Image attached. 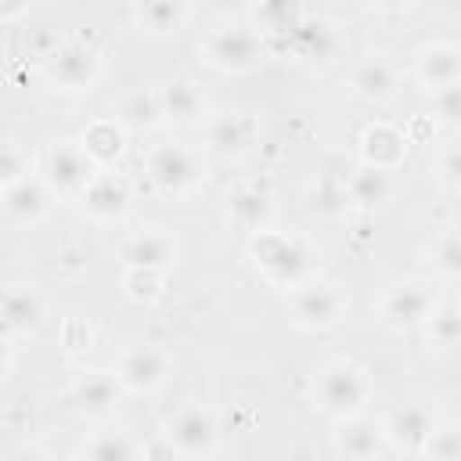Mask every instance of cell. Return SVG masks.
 Returning a JSON list of instances; mask_svg holds the SVG:
<instances>
[{"label": "cell", "mask_w": 461, "mask_h": 461, "mask_svg": "<svg viewBox=\"0 0 461 461\" xmlns=\"http://www.w3.org/2000/svg\"><path fill=\"white\" fill-rule=\"evenodd\" d=\"M76 202L83 205V212H86L90 220H97V223H115V220H122V216L130 212V205H133V184H130L122 173H115L112 166H101V169L90 176V184L83 187V194H79Z\"/></svg>", "instance_id": "13"}, {"label": "cell", "mask_w": 461, "mask_h": 461, "mask_svg": "<svg viewBox=\"0 0 461 461\" xmlns=\"http://www.w3.org/2000/svg\"><path fill=\"white\" fill-rule=\"evenodd\" d=\"M285 306H288V321L299 331H331L346 321L349 295L342 285L310 274L306 281H299L285 292Z\"/></svg>", "instance_id": "4"}, {"label": "cell", "mask_w": 461, "mask_h": 461, "mask_svg": "<svg viewBox=\"0 0 461 461\" xmlns=\"http://www.w3.org/2000/svg\"><path fill=\"white\" fill-rule=\"evenodd\" d=\"M249 259L256 274L281 292H288L292 285L313 274V252L306 249V241L299 234H285L274 227H259L249 234Z\"/></svg>", "instance_id": "1"}, {"label": "cell", "mask_w": 461, "mask_h": 461, "mask_svg": "<svg viewBox=\"0 0 461 461\" xmlns=\"http://www.w3.org/2000/svg\"><path fill=\"white\" fill-rule=\"evenodd\" d=\"M227 216L238 230L252 234L259 227H270V216H274V202H270V191L259 187V184H238L230 194H227Z\"/></svg>", "instance_id": "26"}, {"label": "cell", "mask_w": 461, "mask_h": 461, "mask_svg": "<svg viewBox=\"0 0 461 461\" xmlns=\"http://www.w3.org/2000/svg\"><path fill=\"white\" fill-rule=\"evenodd\" d=\"M432 270L439 274L443 285H457V277H461V238H457L454 227H447L436 238V245H432Z\"/></svg>", "instance_id": "31"}, {"label": "cell", "mask_w": 461, "mask_h": 461, "mask_svg": "<svg viewBox=\"0 0 461 461\" xmlns=\"http://www.w3.org/2000/svg\"><path fill=\"white\" fill-rule=\"evenodd\" d=\"M151 187L166 198H191L205 184V155L184 140H162L144 155Z\"/></svg>", "instance_id": "3"}, {"label": "cell", "mask_w": 461, "mask_h": 461, "mask_svg": "<svg viewBox=\"0 0 461 461\" xmlns=\"http://www.w3.org/2000/svg\"><path fill=\"white\" fill-rule=\"evenodd\" d=\"M407 151H411V137L393 122H371L360 133V162L367 166L393 173L407 162Z\"/></svg>", "instance_id": "21"}, {"label": "cell", "mask_w": 461, "mask_h": 461, "mask_svg": "<svg viewBox=\"0 0 461 461\" xmlns=\"http://www.w3.org/2000/svg\"><path fill=\"white\" fill-rule=\"evenodd\" d=\"M119 263L122 267H155V270H173L176 259H180V241L169 227L162 223H148V227H137L130 230L119 249H115Z\"/></svg>", "instance_id": "12"}, {"label": "cell", "mask_w": 461, "mask_h": 461, "mask_svg": "<svg viewBox=\"0 0 461 461\" xmlns=\"http://www.w3.org/2000/svg\"><path fill=\"white\" fill-rule=\"evenodd\" d=\"M76 454L90 461H130V457H144V443H137L122 429H97L79 443Z\"/></svg>", "instance_id": "28"}, {"label": "cell", "mask_w": 461, "mask_h": 461, "mask_svg": "<svg viewBox=\"0 0 461 461\" xmlns=\"http://www.w3.org/2000/svg\"><path fill=\"white\" fill-rule=\"evenodd\" d=\"M11 364H14V357H11V342H7V335H0V382L11 375Z\"/></svg>", "instance_id": "37"}, {"label": "cell", "mask_w": 461, "mask_h": 461, "mask_svg": "<svg viewBox=\"0 0 461 461\" xmlns=\"http://www.w3.org/2000/svg\"><path fill=\"white\" fill-rule=\"evenodd\" d=\"M439 425V414L421 403V400H411V403H400L393 407L385 418H382V432H385V443H389V454H411V457H421L432 429Z\"/></svg>", "instance_id": "11"}, {"label": "cell", "mask_w": 461, "mask_h": 461, "mask_svg": "<svg viewBox=\"0 0 461 461\" xmlns=\"http://www.w3.org/2000/svg\"><path fill=\"white\" fill-rule=\"evenodd\" d=\"M421 457H432V461H457L461 457V432L447 421H439L421 450Z\"/></svg>", "instance_id": "32"}, {"label": "cell", "mask_w": 461, "mask_h": 461, "mask_svg": "<svg viewBox=\"0 0 461 461\" xmlns=\"http://www.w3.org/2000/svg\"><path fill=\"white\" fill-rule=\"evenodd\" d=\"M115 378L122 385L126 396H151L158 393L169 375H173V357L162 346H130L119 360H115Z\"/></svg>", "instance_id": "10"}, {"label": "cell", "mask_w": 461, "mask_h": 461, "mask_svg": "<svg viewBox=\"0 0 461 461\" xmlns=\"http://www.w3.org/2000/svg\"><path fill=\"white\" fill-rule=\"evenodd\" d=\"M0 209L14 220V223H40L50 209H54V191L47 187L43 176H22L7 187H0Z\"/></svg>", "instance_id": "17"}, {"label": "cell", "mask_w": 461, "mask_h": 461, "mask_svg": "<svg viewBox=\"0 0 461 461\" xmlns=\"http://www.w3.org/2000/svg\"><path fill=\"white\" fill-rule=\"evenodd\" d=\"M371 375L349 357H335L313 375V403L331 421L364 414L371 403Z\"/></svg>", "instance_id": "2"}, {"label": "cell", "mask_w": 461, "mask_h": 461, "mask_svg": "<svg viewBox=\"0 0 461 461\" xmlns=\"http://www.w3.org/2000/svg\"><path fill=\"white\" fill-rule=\"evenodd\" d=\"M76 140H79V148L86 151V158L101 169V166H115V162L126 155V148H130V130H126L115 115H101V119L86 122Z\"/></svg>", "instance_id": "20"}, {"label": "cell", "mask_w": 461, "mask_h": 461, "mask_svg": "<svg viewBox=\"0 0 461 461\" xmlns=\"http://www.w3.org/2000/svg\"><path fill=\"white\" fill-rule=\"evenodd\" d=\"M349 86H353V94H357L360 101H367V104H385V101H393V97L400 94V68H396V61L385 58V54H367V58H360V61L353 65Z\"/></svg>", "instance_id": "16"}, {"label": "cell", "mask_w": 461, "mask_h": 461, "mask_svg": "<svg viewBox=\"0 0 461 461\" xmlns=\"http://www.w3.org/2000/svg\"><path fill=\"white\" fill-rule=\"evenodd\" d=\"M166 285H169V270H155V267H122V277H119L122 295L140 306L158 303L166 295Z\"/></svg>", "instance_id": "30"}, {"label": "cell", "mask_w": 461, "mask_h": 461, "mask_svg": "<svg viewBox=\"0 0 461 461\" xmlns=\"http://www.w3.org/2000/svg\"><path fill=\"white\" fill-rule=\"evenodd\" d=\"M97 173V166L86 158V151L79 148V140H50L43 151V180L54 191V198L76 202L83 194V187L90 184V176Z\"/></svg>", "instance_id": "9"}, {"label": "cell", "mask_w": 461, "mask_h": 461, "mask_svg": "<svg viewBox=\"0 0 461 461\" xmlns=\"http://www.w3.org/2000/svg\"><path fill=\"white\" fill-rule=\"evenodd\" d=\"M205 151L216 158H245L259 137V122L249 112H220L205 122Z\"/></svg>", "instance_id": "14"}, {"label": "cell", "mask_w": 461, "mask_h": 461, "mask_svg": "<svg viewBox=\"0 0 461 461\" xmlns=\"http://www.w3.org/2000/svg\"><path fill=\"white\" fill-rule=\"evenodd\" d=\"M43 76L61 94H90L94 83L101 79V54L90 43L68 40V43L50 50V58L43 65Z\"/></svg>", "instance_id": "7"}, {"label": "cell", "mask_w": 461, "mask_h": 461, "mask_svg": "<svg viewBox=\"0 0 461 461\" xmlns=\"http://www.w3.org/2000/svg\"><path fill=\"white\" fill-rule=\"evenodd\" d=\"M32 155L22 148V144H0V187L22 180V176H32Z\"/></svg>", "instance_id": "33"}, {"label": "cell", "mask_w": 461, "mask_h": 461, "mask_svg": "<svg viewBox=\"0 0 461 461\" xmlns=\"http://www.w3.org/2000/svg\"><path fill=\"white\" fill-rule=\"evenodd\" d=\"M158 104H162V122L166 126H202L209 119V101L202 94L198 83L191 79H173L166 86H158Z\"/></svg>", "instance_id": "18"}, {"label": "cell", "mask_w": 461, "mask_h": 461, "mask_svg": "<svg viewBox=\"0 0 461 461\" xmlns=\"http://www.w3.org/2000/svg\"><path fill=\"white\" fill-rule=\"evenodd\" d=\"M439 303V292L421 281V277H407V281H396L382 292L378 299V324L403 335V331H421V324L429 321V313L436 310Z\"/></svg>", "instance_id": "5"}, {"label": "cell", "mask_w": 461, "mask_h": 461, "mask_svg": "<svg viewBox=\"0 0 461 461\" xmlns=\"http://www.w3.org/2000/svg\"><path fill=\"white\" fill-rule=\"evenodd\" d=\"M29 11V0H0V22H18Z\"/></svg>", "instance_id": "36"}, {"label": "cell", "mask_w": 461, "mask_h": 461, "mask_svg": "<svg viewBox=\"0 0 461 461\" xmlns=\"http://www.w3.org/2000/svg\"><path fill=\"white\" fill-rule=\"evenodd\" d=\"M122 396L126 393H122L115 371H86L72 385V407L86 418H108Z\"/></svg>", "instance_id": "23"}, {"label": "cell", "mask_w": 461, "mask_h": 461, "mask_svg": "<svg viewBox=\"0 0 461 461\" xmlns=\"http://www.w3.org/2000/svg\"><path fill=\"white\" fill-rule=\"evenodd\" d=\"M191 7L187 0H137L133 4V25L148 40H173L187 29Z\"/></svg>", "instance_id": "22"}, {"label": "cell", "mask_w": 461, "mask_h": 461, "mask_svg": "<svg viewBox=\"0 0 461 461\" xmlns=\"http://www.w3.org/2000/svg\"><path fill=\"white\" fill-rule=\"evenodd\" d=\"M47 321V306L32 288H11L0 295V328L14 335H36Z\"/></svg>", "instance_id": "25"}, {"label": "cell", "mask_w": 461, "mask_h": 461, "mask_svg": "<svg viewBox=\"0 0 461 461\" xmlns=\"http://www.w3.org/2000/svg\"><path fill=\"white\" fill-rule=\"evenodd\" d=\"M176 457H209L220 450V418L205 403H184L162 432Z\"/></svg>", "instance_id": "6"}, {"label": "cell", "mask_w": 461, "mask_h": 461, "mask_svg": "<svg viewBox=\"0 0 461 461\" xmlns=\"http://www.w3.org/2000/svg\"><path fill=\"white\" fill-rule=\"evenodd\" d=\"M411 0H371V7H378V11H400V7H407Z\"/></svg>", "instance_id": "38"}, {"label": "cell", "mask_w": 461, "mask_h": 461, "mask_svg": "<svg viewBox=\"0 0 461 461\" xmlns=\"http://www.w3.org/2000/svg\"><path fill=\"white\" fill-rule=\"evenodd\" d=\"M414 79L432 94L439 86L461 83V47L447 40H432L414 54Z\"/></svg>", "instance_id": "19"}, {"label": "cell", "mask_w": 461, "mask_h": 461, "mask_svg": "<svg viewBox=\"0 0 461 461\" xmlns=\"http://www.w3.org/2000/svg\"><path fill=\"white\" fill-rule=\"evenodd\" d=\"M439 180L447 191H457L461 184V155H457V144H447V151L439 155Z\"/></svg>", "instance_id": "35"}, {"label": "cell", "mask_w": 461, "mask_h": 461, "mask_svg": "<svg viewBox=\"0 0 461 461\" xmlns=\"http://www.w3.org/2000/svg\"><path fill=\"white\" fill-rule=\"evenodd\" d=\"M130 133H151L162 122V104H158V90L151 86H133L126 90L119 101H115V112H112Z\"/></svg>", "instance_id": "27"}, {"label": "cell", "mask_w": 461, "mask_h": 461, "mask_svg": "<svg viewBox=\"0 0 461 461\" xmlns=\"http://www.w3.org/2000/svg\"><path fill=\"white\" fill-rule=\"evenodd\" d=\"M202 58L216 72H252L263 61V43L249 25H220L202 40Z\"/></svg>", "instance_id": "8"}, {"label": "cell", "mask_w": 461, "mask_h": 461, "mask_svg": "<svg viewBox=\"0 0 461 461\" xmlns=\"http://www.w3.org/2000/svg\"><path fill=\"white\" fill-rule=\"evenodd\" d=\"M432 115L443 126H450V130L461 122V83H450V86L432 90Z\"/></svg>", "instance_id": "34"}, {"label": "cell", "mask_w": 461, "mask_h": 461, "mask_svg": "<svg viewBox=\"0 0 461 461\" xmlns=\"http://www.w3.org/2000/svg\"><path fill=\"white\" fill-rule=\"evenodd\" d=\"M342 194H346L349 205H357L364 212L382 209L393 198V173L378 169V166H367V162H357L342 180Z\"/></svg>", "instance_id": "24"}, {"label": "cell", "mask_w": 461, "mask_h": 461, "mask_svg": "<svg viewBox=\"0 0 461 461\" xmlns=\"http://www.w3.org/2000/svg\"><path fill=\"white\" fill-rule=\"evenodd\" d=\"M421 331H425V339H429V349L450 353V349L457 346V339H461V310H457V303L439 295V303H436V310L429 313V321L421 324Z\"/></svg>", "instance_id": "29"}, {"label": "cell", "mask_w": 461, "mask_h": 461, "mask_svg": "<svg viewBox=\"0 0 461 461\" xmlns=\"http://www.w3.org/2000/svg\"><path fill=\"white\" fill-rule=\"evenodd\" d=\"M331 450L339 457H349V461H375V457H385L389 454V443H385L382 421H371L367 411H364V414H353V418L335 421Z\"/></svg>", "instance_id": "15"}]
</instances>
